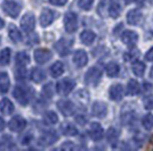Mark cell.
Listing matches in <instances>:
<instances>
[{"label":"cell","mask_w":153,"mask_h":151,"mask_svg":"<svg viewBox=\"0 0 153 151\" xmlns=\"http://www.w3.org/2000/svg\"><path fill=\"white\" fill-rule=\"evenodd\" d=\"M108 95H110L111 100L120 101L123 98V86H122L121 84H119V83L111 85L110 91H108Z\"/></svg>","instance_id":"cell-13"},{"label":"cell","mask_w":153,"mask_h":151,"mask_svg":"<svg viewBox=\"0 0 153 151\" xmlns=\"http://www.w3.org/2000/svg\"><path fill=\"white\" fill-rule=\"evenodd\" d=\"M142 19V12L140 9H131L127 14V22L129 25H138Z\"/></svg>","instance_id":"cell-17"},{"label":"cell","mask_w":153,"mask_h":151,"mask_svg":"<svg viewBox=\"0 0 153 151\" xmlns=\"http://www.w3.org/2000/svg\"><path fill=\"white\" fill-rule=\"evenodd\" d=\"M26 120L21 116H15L9 122V128L13 132H21L25 128Z\"/></svg>","instance_id":"cell-11"},{"label":"cell","mask_w":153,"mask_h":151,"mask_svg":"<svg viewBox=\"0 0 153 151\" xmlns=\"http://www.w3.org/2000/svg\"><path fill=\"white\" fill-rule=\"evenodd\" d=\"M151 144H152V147H153V138L151 139Z\"/></svg>","instance_id":"cell-50"},{"label":"cell","mask_w":153,"mask_h":151,"mask_svg":"<svg viewBox=\"0 0 153 151\" xmlns=\"http://www.w3.org/2000/svg\"><path fill=\"white\" fill-rule=\"evenodd\" d=\"M4 25H5V22H4V19L0 18V29H2V27H4Z\"/></svg>","instance_id":"cell-47"},{"label":"cell","mask_w":153,"mask_h":151,"mask_svg":"<svg viewBox=\"0 0 153 151\" xmlns=\"http://www.w3.org/2000/svg\"><path fill=\"white\" fill-rule=\"evenodd\" d=\"M121 40L122 42L128 45V47H134L137 40H138V35L137 33L134 31H123L122 32V35H121Z\"/></svg>","instance_id":"cell-12"},{"label":"cell","mask_w":153,"mask_h":151,"mask_svg":"<svg viewBox=\"0 0 153 151\" xmlns=\"http://www.w3.org/2000/svg\"><path fill=\"white\" fill-rule=\"evenodd\" d=\"M61 149H74V144L72 142H65L64 144H62Z\"/></svg>","instance_id":"cell-45"},{"label":"cell","mask_w":153,"mask_h":151,"mask_svg":"<svg viewBox=\"0 0 153 151\" xmlns=\"http://www.w3.org/2000/svg\"><path fill=\"white\" fill-rule=\"evenodd\" d=\"M31 140H32L31 133H25V134L21 138V143H22V144H27L29 142H31Z\"/></svg>","instance_id":"cell-40"},{"label":"cell","mask_w":153,"mask_h":151,"mask_svg":"<svg viewBox=\"0 0 153 151\" xmlns=\"http://www.w3.org/2000/svg\"><path fill=\"white\" fill-rule=\"evenodd\" d=\"M34 26H36L34 15L30 13L25 14V15L22 17V19H21V27L25 32H31V31H33Z\"/></svg>","instance_id":"cell-8"},{"label":"cell","mask_w":153,"mask_h":151,"mask_svg":"<svg viewBox=\"0 0 153 151\" xmlns=\"http://www.w3.org/2000/svg\"><path fill=\"white\" fill-rule=\"evenodd\" d=\"M94 4V0H78V5L83 10H89Z\"/></svg>","instance_id":"cell-36"},{"label":"cell","mask_w":153,"mask_h":151,"mask_svg":"<svg viewBox=\"0 0 153 151\" xmlns=\"http://www.w3.org/2000/svg\"><path fill=\"white\" fill-rule=\"evenodd\" d=\"M105 70H106V74L110 77H114L119 74V70H120V67L117 63H110L106 65L105 67Z\"/></svg>","instance_id":"cell-28"},{"label":"cell","mask_w":153,"mask_h":151,"mask_svg":"<svg viewBox=\"0 0 153 151\" xmlns=\"http://www.w3.org/2000/svg\"><path fill=\"white\" fill-rule=\"evenodd\" d=\"M131 70L136 76H143L145 73V64L142 62H135L131 66Z\"/></svg>","instance_id":"cell-27"},{"label":"cell","mask_w":153,"mask_h":151,"mask_svg":"<svg viewBox=\"0 0 153 151\" xmlns=\"http://www.w3.org/2000/svg\"><path fill=\"white\" fill-rule=\"evenodd\" d=\"M13 95L19 103H21L22 106H26L29 103V101H30L31 91L27 88H25V86H15Z\"/></svg>","instance_id":"cell-1"},{"label":"cell","mask_w":153,"mask_h":151,"mask_svg":"<svg viewBox=\"0 0 153 151\" xmlns=\"http://www.w3.org/2000/svg\"><path fill=\"white\" fill-rule=\"evenodd\" d=\"M76 120L80 124V125H85L86 124V122H87V119H86V117H83L82 115H79V116H76Z\"/></svg>","instance_id":"cell-43"},{"label":"cell","mask_w":153,"mask_h":151,"mask_svg":"<svg viewBox=\"0 0 153 151\" xmlns=\"http://www.w3.org/2000/svg\"><path fill=\"white\" fill-rule=\"evenodd\" d=\"M103 128L98 123H91L89 127V136L94 141H100L103 138Z\"/></svg>","instance_id":"cell-16"},{"label":"cell","mask_w":153,"mask_h":151,"mask_svg":"<svg viewBox=\"0 0 153 151\" xmlns=\"http://www.w3.org/2000/svg\"><path fill=\"white\" fill-rule=\"evenodd\" d=\"M5 127H6V123H5V120L0 117V132H1V131H4V130H5Z\"/></svg>","instance_id":"cell-46"},{"label":"cell","mask_w":153,"mask_h":151,"mask_svg":"<svg viewBox=\"0 0 153 151\" xmlns=\"http://www.w3.org/2000/svg\"><path fill=\"white\" fill-rule=\"evenodd\" d=\"M42 95H44V97L48 98V99H51V97H53V85H51V83H48V84H46L45 86H44Z\"/></svg>","instance_id":"cell-37"},{"label":"cell","mask_w":153,"mask_h":151,"mask_svg":"<svg viewBox=\"0 0 153 151\" xmlns=\"http://www.w3.org/2000/svg\"><path fill=\"white\" fill-rule=\"evenodd\" d=\"M64 72V66L61 62H56L55 64H53L51 67V74L53 77H58L63 74Z\"/></svg>","instance_id":"cell-26"},{"label":"cell","mask_w":153,"mask_h":151,"mask_svg":"<svg viewBox=\"0 0 153 151\" xmlns=\"http://www.w3.org/2000/svg\"><path fill=\"white\" fill-rule=\"evenodd\" d=\"M73 62L78 67H83L87 62H88V57L86 51L83 50H76L73 55Z\"/></svg>","instance_id":"cell-18"},{"label":"cell","mask_w":153,"mask_h":151,"mask_svg":"<svg viewBox=\"0 0 153 151\" xmlns=\"http://www.w3.org/2000/svg\"><path fill=\"white\" fill-rule=\"evenodd\" d=\"M0 111L4 115H10L14 111V105L7 98H4L0 102Z\"/></svg>","instance_id":"cell-19"},{"label":"cell","mask_w":153,"mask_h":151,"mask_svg":"<svg viewBox=\"0 0 153 151\" xmlns=\"http://www.w3.org/2000/svg\"><path fill=\"white\" fill-rule=\"evenodd\" d=\"M9 85H10V81L7 73H0V92L6 93L9 90Z\"/></svg>","instance_id":"cell-24"},{"label":"cell","mask_w":153,"mask_h":151,"mask_svg":"<svg viewBox=\"0 0 153 151\" xmlns=\"http://www.w3.org/2000/svg\"><path fill=\"white\" fill-rule=\"evenodd\" d=\"M64 26H65V30L69 32V33H73L76 31L78 29V16L76 14L72 13H66L64 16Z\"/></svg>","instance_id":"cell-5"},{"label":"cell","mask_w":153,"mask_h":151,"mask_svg":"<svg viewBox=\"0 0 153 151\" xmlns=\"http://www.w3.org/2000/svg\"><path fill=\"white\" fill-rule=\"evenodd\" d=\"M71 47H72V41H71V40H68V39H61V40L57 41V42L55 43V45H54V48L56 49V51L58 52V55L63 57L66 56V55H69Z\"/></svg>","instance_id":"cell-6"},{"label":"cell","mask_w":153,"mask_h":151,"mask_svg":"<svg viewBox=\"0 0 153 151\" xmlns=\"http://www.w3.org/2000/svg\"><path fill=\"white\" fill-rule=\"evenodd\" d=\"M15 60H16V64H17L19 66L24 67L25 65H27V64L30 63V57L27 56V54L22 51V52H19V54L16 55Z\"/></svg>","instance_id":"cell-31"},{"label":"cell","mask_w":153,"mask_h":151,"mask_svg":"<svg viewBox=\"0 0 153 151\" xmlns=\"http://www.w3.org/2000/svg\"><path fill=\"white\" fill-rule=\"evenodd\" d=\"M57 140L58 134L55 131H47L39 138V144L47 147V145H51L53 143H55Z\"/></svg>","instance_id":"cell-7"},{"label":"cell","mask_w":153,"mask_h":151,"mask_svg":"<svg viewBox=\"0 0 153 151\" xmlns=\"http://www.w3.org/2000/svg\"><path fill=\"white\" fill-rule=\"evenodd\" d=\"M49 2L56 6H63L68 2V0H49Z\"/></svg>","instance_id":"cell-42"},{"label":"cell","mask_w":153,"mask_h":151,"mask_svg":"<svg viewBox=\"0 0 153 151\" xmlns=\"http://www.w3.org/2000/svg\"><path fill=\"white\" fill-rule=\"evenodd\" d=\"M144 32H145V39H152L153 38V15L149 16L145 21V24L143 26Z\"/></svg>","instance_id":"cell-21"},{"label":"cell","mask_w":153,"mask_h":151,"mask_svg":"<svg viewBox=\"0 0 153 151\" xmlns=\"http://www.w3.org/2000/svg\"><path fill=\"white\" fill-rule=\"evenodd\" d=\"M31 78H32V81H33V82H36V83L42 82V81L46 78L45 72H44L42 69L37 68V67H36V68H33L32 69V72H31Z\"/></svg>","instance_id":"cell-25"},{"label":"cell","mask_w":153,"mask_h":151,"mask_svg":"<svg viewBox=\"0 0 153 151\" xmlns=\"http://www.w3.org/2000/svg\"><path fill=\"white\" fill-rule=\"evenodd\" d=\"M126 4H130V2H133V1H135V0H123Z\"/></svg>","instance_id":"cell-48"},{"label":"cell","mask_w":153,"mask_h":151,"mask_svg":"<svg viewBox=\"0 0 153 151\" xmlns=\"http://www.w3.org/2000/svg\"><path fill=\"white\" fill-rule=\"evenodd\" d=\"M150 75H151V77H153V67H152V69H151V73H150Z\"/></svg>","instance_id":"cell-49"},{"label":"cell","mask_w":153,"mask_h":151,"mask_svg":"<svg viewBox=\"0 0 153 151\" xmlns=\"http://www.w3.org/2000/svg\"><path fill=\"white\" fill-rule=\"evenodd\" d=\"M145 59H146L147 62H153V48H151V49L146 52Z\"/></svg>","instance_id":"cell-44"},{"label":"cell","mask_w":153,"mask_h":151,"mask_svg":"<svg viewBox=\"0 0 153 151\" xmlns=\"http://www.w3.org/2000/svg\"><path fill=\"white\" fill-rule=\"evenodd\" d=\"M96 35L95 33L93 31H83L81 34H80V40H81V42L83 44H86V45H89L94 42V40H95Z\"/></svg>","instance_id":"cell-23"},{"label":"cell","mask_w":153,"mask_h":151,"mask_svg":"<svg viewBox=\"0 0 153 151\" xmlns=\"http://www.w3.org/2000/svg\"><path fill=\"white\" fill-rule=\"evenodd\" d=\"M144 106L146 109H152L153 108V97H146L144 99Z\"/></svg>","instance_id":"cell-41"},{"label":"cell","mask_w":153,"mask_h":151,"mask_svg":"<svg viewBox=\"0 0 153 151\" xmlns=\"http://www.w3.org/2000/svg\"><path fill=\"white\" fill-rule=\"evenodd\" d=\"M142 125L145 130H151L153 127V115L152 114H146L143 119H142Z\"/></svg>","instance_id":"cell-35"},{"label":"cell","mask_w":153,"mask_h":151,"mask_svg":"<svg viewBox=\"0 0 153 151\" xmlns=\"http://www.w3.org/2000/svg\"><path fill=\"white\" fill-rule=\"evenodd\" d=\"M118 139H119L118 131L115 128H113V127H110L108 130V132H106V140L111 144H114V143H117Z\"/></svg>","instance_id":"cell-34"},{"label":"cell","mask_w":153,"mask_h":151,"mask_svg":"<svg viewBox=\"0 0 153 151\" xmlns=\"http://www.w3.org/2000/svg\"><path fill=\"white\" fill-rule=\"evenodd\" d=\"M1 8H2V10H4L8 16H10V17H13V18H16V17L19 16V12H21V9H22V7L19 6L17 2L13 1V0H5V1L2 2Z\"/></svg>","instance_id":"cell-3"},{"label":"cell","mask_w":153,"mask_h":151,"mask_svg":"<svg viewBox=\"0 0 153 151\" xmlns=\"http://www.w3.org/2000/svg\"><path fill=\"white\" fill-rule=\"evenodd\" d=\"M102 77V72L101 69L96 68V67H91L87 70V73L85 74V82L87 85L90 86H96Z\"/></svg>","instance_id":"cell-2"},{"label":"cell","mask_w":153,"mask_h":151,"mask_svg":"<svg viewBox=\"0 0 153 151\" xmlns=\"http://www.w3.org/2000/svg\"><path fill=\"white\" fill-rule=\"evenodd\" d=\"M140 92V84L135 80H130L127 85V93L130 95H135Z\"/></svg>","instance_id":"cell-32"},{"label":"cell","mask_w":153,"mask_h":151,"mask_svg":"<svg viewBox=\"0 0 153 151\" xmlns=\"http://www.w3.org/2000/svg\"><path fill=\"white\" fill-rule=\"evenodd\" d=\"M61 131L63 133L64 135L66 136H76L78 134V130L74 125H72L70 123H64L61 126Z\"/></svg>","instance_id":"cell-20"},{"label":"cell","mask_w":153,"mask_h":151,"mask_svg":"<svg viewBox=\"0 0 153 151\" xmlns=\"http://www.w3.org/2000/svg\"><path fill=\"white\" fill-rule=\"evenodd\" d=\"M57 108L58 110L62 113L63 116L68 117L71 116L74 113V105L69 100H61L57 102Z\"/></svg>","instance_id":"cell-10"},{"label":"cell","mask_w":153,"mask_h":151,"mask_svg":"<svg viewBox=\"0 0 153 151\" xmlns=\"http://www.w3.org/2000/svg\"><path fill=\"white\" fill-rule=\"evenodd\" d=\"M9 38L13 40L14 42H21L22 41V34H21V32L17 30V27L14 25H10L9 26Z\"/></svg>","instance_id":"cell-30"},{"label":"cell","mask_w":153,"mask_h":151,"mask_svg":"<svg viewBox=\"0 0 153 151\" xmlns=\"http://www.w3.org/2000/svg\"><path fill=\"white\" fill-rule=\"evenodd\" d=\"M74 85H76V82L70 77H66L58 81L56 84V90L61 95H68L73 90Z\"/></svg>","instance_id":"cell-4"},{"label":"cell","mask_w":153,"mask_h":151,"mask_svg":"<svg viewBox=\"0 0 153 151\" xmlns=\"http://www.w3.org/2000/svg\"><path fill=\"white\" fill-rule=\"evenodd\" d=\"M53 57L51 51L47 49H37L34 51V59L38 64H46Z\"/></svg>","instance_id":"cell-15"},{"label":"cell","mask_w":153,"mask_h":151,"mask_svg":"<svg viewBox=\"0 0 153 151\" xmlns=\"http://www.w3.org/2000/svg\"><path fill=\"white\" fill-rule=\"evenodd\" d=\"M44 122L47 125H54L58 122V116L54 111H47L44 116Z\"/></svg>","instance_id":"cell-33"},{"label":"cell","mask_w":153,"mask_h":151,"mask_svg":"<svg viewBox=\"0 0 153 151\" xmlns=\"http://www.w3.org/2000/svg\"><path fill=\"white\" fill-rule=\"evenodd\" d=\"M16 78L19 81L25 78V69H24V67L19 66V68H17V70H16Z\"/></svg>","instance_id":"cell-39"},{"label":"cell","mask_w":153,"mask_h":151,"mask_svg":"<svg viewBox=\"0 0 153 151\" xmlns=\"http://www.w3.org/2000/svg\"><path fill=\"white\" fill-rule=\"evenodd\" d=\"M54 19H55V12L46 8L42 10V13L40 15V24H41V26L46 27V26L51 25Z\"/></svg>","instance_id":"cell-14"},{"label":"cell","mask_w":153,"mask_h":151,"mask_svg":"<svg viewBox=\"0 0 153 151\" xmlns=\"http://www.w3.org/2000/svg\"><path fill=\"white\" fill-rule=\"evenodd\" d=\"M91 113L97 118H104L108 114V106L106 103H104L102 101H96L93 105L91 108Z\"/></svg>","instance_id":"cell-9"},{"label":"cell","mask_w":153,"mask_h":151,"mask_svg":"<svg viewBox=\"0 0 153 151\" xmlns=\"http://www.w3.org/2000/svg\"><path fill=\"white\" fill-rule=\"evenodd\" d=\"M76 99L80 101H82V103H86V102H88V100H89V95L86 92V91H79L78 93L76 95Z\"/></svg>","instance_id":"cell-38"},{"label":"cell","mask_w":153,"mask_h":151,"mask_svg":"<svg viewBox=\"0 0 153 151\" xmlns=\"http://www.w3.org/2000/svg\"><path fill=\"white\" fill-rule=\"evenodd\" d=\"M10 62V49L5 48L0 51V66H6Z\"/></svg>","instance_id":"cell-29"},{"label":"cell","mask_w":153,"mask_h":151,"mask_svg":"<svg viewBox=\"0 0 153 151\" xmlns=\"http://www.w3.org/2000/svg\"><path fill=\"white\" fill-rule=\"evenodd\" d=\"M121 13V6L118 1H112L108 7V14L112 18H118L119 15Z\"/></svg>","instance_id":"cell-22"}]
</instances>
